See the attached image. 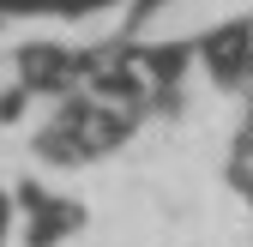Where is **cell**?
<instances>
[{"label":"cell","instance_id":"obj_1","mask_svg":"<svg viewBox=\"0 0 253 247\" xmlns=\"http://www.w3.org/2000/svg\"><path fill=\"white\" fill-rule=\"evenodd\" d=\"M247 37H253L247 24H229V30H217V37L205 42V60H211V73H217V79H229V73H235V60H247Z\"/></svg>","mask_w":253,"mask_h":247},{"label":"cell","instance_id":"obj_2","mask_svg":"<svg viewBox=\"0 0 253 247\" xmlns=\"http://www.w3.org/2000/svg\"><path fill=\"white\" fill-rule=\"evenodd\" d=\"M241 193H247V199H253V175H247V181H241Z\"/></svg>","mask_w":253,"mask_h":247},{"label":"cell","instance_id":"obj_3","mask_svg":"<svg viewBox=\"0 0 253 247\" xmlns=\"http://www.w3.org/2000/svg\"><path fill=\"white\" fill-rule=\"evenodd\" d=\"M247 73H253V60H247Z\"/></svg>","mask_w":253,"mask_h":247}]
</instances>
